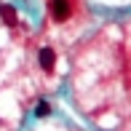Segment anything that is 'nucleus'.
<instances>
[{
    "mask_svg": "<svg viewBox=\"0 0 131 131\" xmlns=\"http://www.w3.org/2000/svg\"><path fill=\"white\" fill-rule=\"evenodd\" d=\"M38 62H40V70H43V72H51L53 64H56V51H53L51 46H43V48L38 51Z\"/></svg>",
    "mask_w": 131,
    "mask_h": 131,
    "instance_id": "1",
    "label": "nucleus"
},
{
    "mask_svg": "<svg viewBox=\"0 0 131 131\" xmlns=\"http://www.w3.org/2000/svg\"><path fill=\"white\" fill-rule=\"evenodd\" d=\"M51 14L56 21H67L70 19V0H51Z\"/></svg>",
    "mask_w": 131,
    "mask_h": 131,
    "instance_id": "2",
    "label": "nucleus"
},
{
    "mask_svg": "<svg viewBox=\"0 0 131 131\" xmlns=\"http://www.w3.org/2000/svg\"><path fill=\"white\" fill-rule=\"evenodd\" d=\"M16 16H19V14H16L14 5H0V19H3L8 27H16V21H19Z\"/></svg>",
    "mask_w": 131,
    "mask_h": 131,
    "instance_id": "3",
    "label": "nucleus"
},
{
    "mask_svg": "<svg viewBox=\"0 0 131 131\" xmlns=\"http://www.w3.org/2000/svg\"><path fill=\"white\" fill-rule=\"evenodd\" d=\"M35 115H38V118H48V115H51V104H48V102H38Z\"/></svg>",
    "mask_w": 131,
    "mask_h": 131,
    "instance_id": "4",
    "label": "nucleus"
}]
</instances>
